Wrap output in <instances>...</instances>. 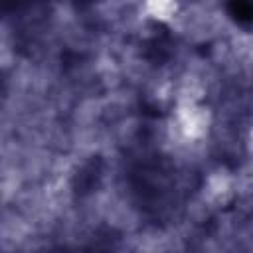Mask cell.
<instances>
[{
    "label": "cell",
    "instance_id": "cell-1",
    "mask_svg": "<svg viewBox=\"0 0 253 253\" xmlns=\"http://www.w3.org/2000/svg\"><path fill=\"white\" fill-rule=\"evenodd\" d=\"M231 12L239 20H253V0H231Z\"/></svg>",
    "mask_w": 253,
    "mask_h": 253
}]
</instances>
